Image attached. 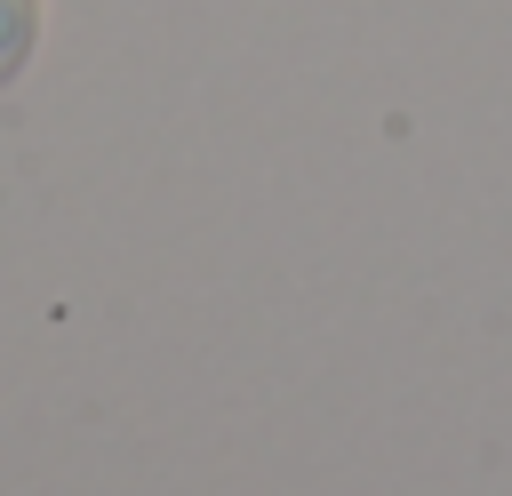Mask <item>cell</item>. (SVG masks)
<instances>
[{
	"label": "cell",
	"instance_id": "1",
	"mask_svg": "<svg viewBox=\"0 0 512 496\" xmlns=\"http://www.w3.org/2000/svg\"><path fill=\"white\" fill-rule=\"evenodd\" d=\"M32 48H40V0H0V88L24 80Z\"/></svg>",
	"mask_w": 512,
	"mask_h": 496
}]
</instances>
